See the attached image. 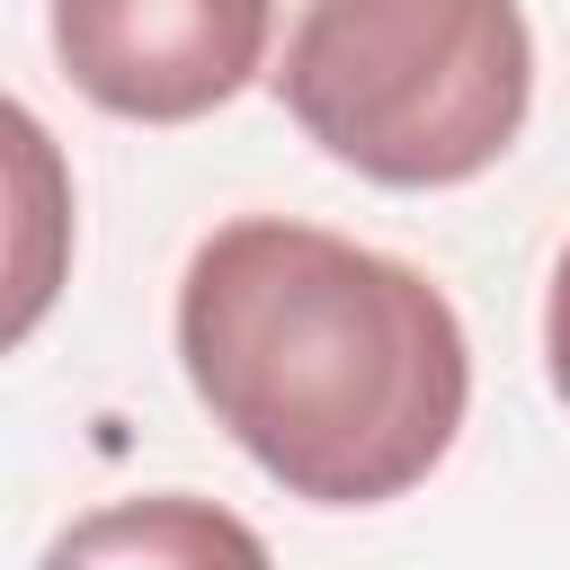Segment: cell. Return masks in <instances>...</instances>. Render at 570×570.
<instances>
[{
	"mask_svg": "<svg viewBox=\"0 0 570 570\" xmlns=\"http://www.w3.org/2000/svg\"><path fill=\"white\" fill-rule=\"evenodd\" d=\"M178 365L214 428L312 508L419 490L472 410L454 303L410 258L294 214H240L196 240Z\"/></svg>",
	"mask_w": 570,
	"mask_h": 570,
	"instance_id": "6da1fadb",
	"label": "cell"
},
{
	"mask_svg": "<svg viewBox=\"0 0 570 570\" xmlns=\"http://www.w3.org/2000/svg\"><path fill=\"white\" fill-rule=\"evenodd\" d=\"M276 107L374 187L481 178L534 107L517 0H267Z\"/></svg>",
	"mask_w": 570,
	"mask_h": 570,
	"instance_id": "7a4b0ae2",
	"label": "cell"
},
{
	"mask_svg": "<svg viewBox=\"0 0 570 570\" xmlns=\"http://www.w3.org/2000/svg\"><path fill=\"white\" fill-rule=\"evenodd\" d=\"M62 80L134 125H187L267 71V0H53Z\"/></svg>",
	"mask_w": 570,
	"mask_h": 570,
	"instance_id": "3957f363",
	"label": "cell"
},
{
	"mask_svg": "<svg viewBox=\"0 0 570 570\" xmlns=\"http://www.w3.org/2000/svg\"><path fill=\"white\" fill-rule=\"evenodd\" d=\"M71 160L45 134L36 107L0 98V356L45 330V312L71 285Z\"/></svg>",
	"mask_w": 570,
	"mask_h": 570,
	"instance_id": "277c9868",
	"label": "cell"
},
{
	"mask_svg": "<svg viewBox=\"0 0 570 570\" xmlns=\"http://www.w3.org/2000/svg\"><path fill=\"white\" fill-rule=\"evenodd\" d=\"M36 570H276V561L258 525H240L232 508L196 490H160V499H116L71 517Z\"/></svg>",
	"mask_w": 570,
	"mask_h": 570,
	"instance_id": "5b68a950",
	"label": "cell"
},
{
	"mask_svg": "<svg viewBox=\"0 0 570 570\" xmlns=\"http://www.w3.org/2000/svg\"><path fill=\"white\" fill-rule=\"evenodd\" d=\"M543 365H552V392L570 410V249L552 258V285H543Z\"/></svg>",
	"mask_w": 570,
	"mask_h": 570,
	"instance_id": "8992f818",
	"label": "cell"
}]
</instances>
